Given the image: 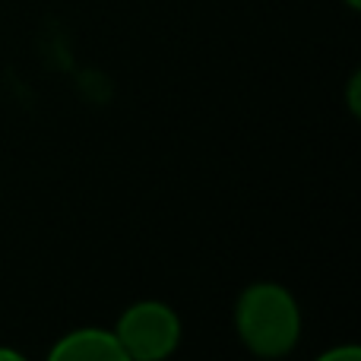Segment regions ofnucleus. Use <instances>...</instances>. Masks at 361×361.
Masks as SVG:
<instances>
[{"instance_id":"0eeeda50","label":"nucleus","mask_w":361,"mask_h":361,"mask_svg":"<svg viewBox=\"0 0 361 361\" xmlns=\"http://www.w3.org/2000/svg\"><path fill=\"white\" fill-rule=\"evenodd\" d=\"M345 4H349L352 10H358V6H361V0H345Z\"/></svg>"},{"instance_id":"f03ea898","label":"nucleus","mask_w":361,"mask_h":361,"mask_svg":"<svg viewBox=\"0 0 361 361\" xmlns=\"http://www.w3.org/2000/svg\"><path fill=\"white\" fill-rule=\"evenodd\" d=\"M114 336L130 361H162L175 352L180 324L171 307L159 305V301H143L121 317Z\"/></svg>"},{"instance_id":"20e7f679","label":"nucleus","mask_w":361,"mask_h":361,"mask_svg":"<svg viewBox=\"0 0 361 361\" xmlns=\"http://www.w3.org/2000/svg\"><path fill=\"white\" fill-rule=\"evenodd\" d=\"M317 361H361V352L355 345H343V349H333L326 355H320Z\"/></svg>"},{"instance_id":"7ed1b4c3","label":"nucleus","mask_w":361,"mask_h":361,"mask_svg":"<svg viewBox=\"0 0 361 361\" xmlns=\"http://www.w3.org/2000/svg\"><path fill=\"white\" fill-rule=\"evenodd\" d=\"M48 361H130L118 336L105 330H76L51 349Z\"/></svg>"},{"instance_id":"39448f33","label":"nucleus","mask_w":361,"mask_h":361,"mask_svg":"<svg viewBox=\"0 0 361 361\" xmlns=\"http://www.w3.org/2000/svg\"><path fill=\"white\" fill-rule=\"evenodd\" d=\"M358 86H361V76L355 73L352 76V82H349V99H352V114H358L361 108H358Z\"/></svg>"},{"instance_id":"f257e3e1","label":"nucleus","mask_w":361,"mask_h":361,"mask_svg":"<svg viewBox=\"0 0 361 361\" xmlns=\"http://www.w3.org/2000/svg\"><path fill=\"white\" fill-rule=\"evenodd\" d=\"M235 324L244 345L260 358H279L295 349L301 333V314L282 286L260 282L238 298Z\"/></svg>"},{"instance_id":"423d86ee","label":"nucleus","mask_w":361,"mask_h":361,"mask_svg":"<svg viewBox=\"0 0 361 361\" xmlns=\"http://www.w3.org/2000/svg\"><path fill=\"white\" fill-rule=\"evenodd\" d=\"M0 361H25L19 352H10V349H0Z\"/></svg>"}]
</instances>
